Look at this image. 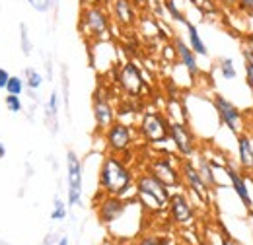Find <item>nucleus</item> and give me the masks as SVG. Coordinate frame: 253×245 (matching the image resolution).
Returning <instances> with one entry per match:
<instances>
[{
    "mask_svg": "<svg viewBox=\"0 0 253 245\" xmlns=\"http://www.w3.org/2000/svg\"><path fill=\"white\" fill-rule=\"evenodd\" d=\"M97 189L105 195H115L128 199L134 195V171L117 154H105L99 163Z\"/></svg>",
    "mask_w": 253,
    "mask_h": 245,
    "instance_id": "obj_1",
    "label": "nucleus"
},
{
    "mask_svg": "<svg viewBox=\"0 0 253 245\" xmlns=\"http://www.w3.org/2000/svg\"><path fill=\"white\" fill-rule=\"evenodd\" d=\"M111 14L105 2H88L80 4V14H78V31L80 35L94 43V41H105L109 39L111 33Z\"/></svg>",
    "mask_w": 253,
    "mask_h": 245,
    "instance_id": "obj_2",
    "label": "nucleus"
},
{
    "mask_svg": "<svg viewBox=\"0 0 253 245\" xmlns=\"http://www.w3.org/2000/svg\"><path fill=\"white\" fill-rule=\"evenodd\" d=\"M169 197H171V189L166 187L150 171L144 169L138 175H134V199L146 212L158 214L168 210Z\"/></svg>",
    "mask_w": 253,
    "mask_h": 245,
    "instance_id": "obj_3",
    "label": "nucleus"
},
{
    "mask_svg": "<svg viewBox=\"0 0 253 245\" xmlns=\"http://www.w3.org/2000/svg\"><path fill=\"white\" fill-rule=\"evenodd\" d=\"M211 103H212V109H214V113H216L222 126H226L236 136L246 130V115L234 101H230L222 93L214 92L212 97H211Z\"/></svg>",
    "mask_w": 253,
    "mask_h": 245,
    "instance_id": "obj_4",
    "label": "nucleus"
},
{
    "mask_svg": "<svg viewBox=\"0 0 253 245\" xmlns=\"http://www.w3.org/2000/svg\"><path fill=\"white\" fill-rule=\"evenodd\" d=\"M138 134L148 144H162L169 140V117L162 111H144L138 122Z\"/></svg>",
    "mask_w": 253,
    "mask_h": 245,
    "instance_id": "obj_5",
    "label": "nucleus"
},
{
    "mask_svg": "<svg viewBox=\"0 0 253 245\" xmlns=\"http://www.w3.org/2000/svg\"><path fill=\"white\" fill-rule=\"evenodd\" d=\"M99 201H95V216L99 220V224L103 226H113L115 222H119L125 212L130 208L132 201L123 199V197H115V195H105V193H97Z\"/></svg>",
    "mask_w": 253,
    "mask_h": 245,
    "instance_id": "obj_6",
    "label": "nucleus"
},
{
    "mask_svg": "<svg viewBox=\"0 0 253 245\" xmlns=\"http://www.w3.org/2000/svg\"><path fill=\"white\" fill-rule=\"evenodd\" d=\"M103 140L107 152L123 156L134 144V128L125 121H115L103 132Z\"/></svg>",
    "mask_w": 253,
    "mask_h": 245,
    "instance_id": "obj_7",
    "label": "nucleus"
},
{
    "mask_svg": "<svg viewBox=\"0 0 253 245\" xmlns=\"http://www.w3.org/2000/svg\"><path fill=\"white\" fill-rule=\"evenodd\" d=\"M179 173H181V181L185 185V189L189 191V195H193L199 203L209 204L211 189H209V185L203 181L199 169L195 167L193 158H181L179 160Z\"/></svg>",
    "mask_w": 253,
    "mask_h": 245,
    "instance_id": "obj_8",
    "label": "nucleus"
},
{
    "mask_svg": "<svg viewBox=\"0 0 253 245\" xmlns=\"http://www.w3.org/2000/svg\"><path fill=\"white\" fill-rule=\"evenodd\" d=\"M169 142L181 158H193L199 152V140L187 121H169Z\"/></svg>",
    "mask_w": 253,
    "mask_h": 245,
    "instance_id": "obj_9",
    "label": "nucleus"
},
{
    "mask_svg": "<svg viewBox=\"0 0 253 245\" xmlns=\"http://www.w3.org/2000/svg\"><path fill=\"white\" fill-rule=\"evenodd\" d=\"M222 169L230 181L232 191L236 193V197L240 199V203L246 206V210H253V197H252V185H250V175L244 173L240 169V165H234L228 158H224L222 162Z\"/></svg>",
    "mask_w": 253,
    "mask_h": 245,
    "instance_id": "obj_10",
    "label": "nucleus"
},
{
    "mask_svg": "<svg viewBox=\"0 0 253 245\" xmlns=\"http://www.w3.org/2000/svg\"><path fill=\"white\" fill-rule=\"evenodd\" d=\"M146 171H150L152 175H156L162 183L169 189H181L183 181H181V173H179V165H175L173 158L162 154V156H154L148 163H146Z\"/></svg>",
    "mask_w": 253,
    "mask_h": 245,
    "instance_id": "obj_11",
    "label": "nucleus"
},
{
    "mask_svg": "<svg viewBox=\"0 0 253 245\" xmlns=\"http://www.w3.org/2000/svg\"><path fill=\"white\" fill-rule=\"evenodd\" d=\"M82 160L74 150L66 152V185H68V206L82 204Z\"/></svg>",
    "mask_w": 253,
    "mask_h": 245,
    "instance_id": "obj_12",
    "label": "nucleus"
},
{
    "mask_svg": "<svg viewBox=\"0 0 253 245\" xmlns=\"http://www.w3.org/2000/svg\"><path fill=\"white\" fill-rule=\"evenodd\" d=\"M168 212H169L171 222L181 228H187L195 222V206L189 201V197L181 191L171 193L169 203H168Z\"/></svg>",
    "mask_w": 253,
    "mask_h": 245,
    "instance_id": "obj_13",
    "label": "nucleus"
},
{
    "mask_svg": "<svg viewBox=\"0 0 253 245\" xmlns=\"http://www.w3.org/2000/svg\"><path fill=\"white\" fill-rule=\"evenodd\" d=\"M117 82H119V86L123 88V92L128 93L130 97H138L142 90H144V86H146V82H144V76H142V70L138 68V64L132 61H126L121 68H119V72H117Z\"/></svg>",
    "mask_w": 253,
    "mask_h": 245,
    "instance_id": "obj_14",
    "label": "nucleus"
},
{
    "mask_svg": "<svg viewBox=\"0 0 253 245\" xmlns=\"http://www.w3.org/2000/svg\"><path fill=\"white\" fill-rule=\"evenodd\" d=\"M92 113H94V121L97 132H105L113 122L117 121V111L111 105L109 97L101 90H97L92 97Z\"/></svg>",
    "mask_w": 253,
    "mask_h": 245,
    "instance_id": "obj_15",
    "label": "nucleus"
},
{
    "mask_svg": "<svg viewBox=\"0 0 253 245\" xmlns=\"http://www.w3.org/2000/svg\"><path fill=\"white\" fill-rule=\"evenodd\" d=\"M107 8L111 14V20L123 30L134 28L138 18H140V12L134 8V4L130 0H109Z\"/></svg>",
    "mask_w": 253,
    "mask_h": 245,
    "instance_id": "obj_16",
    "label": "nucleus"
},
{
    "mask_svg": "<svg viewBox=\"0 0 253 245\" xmlns=\"http://www.w3.org/2000/svg\"><path fill=\"white\" fill-rule=\"evenodd\" d=\"M171 45H173V51H175V59H177V62H179V64L189 72L191 78H197V76L201 74L199 57L195 55V51L189 47V43H185V41H183V37L175 35V37H173V41H171Z\"/></svg>",
    "mask_w": 253,
    "mask_h": 245,
    "instance_id": "obj_17",
    "label": "nucleus"
},
{
    "mask_svg": "<svg viewBox=\"0 0 253 245\" xmlns=\"http://www.w3.org/2000/svg\"><path fill=\"white\" fill-rule=\"evenodd\" d=\"M236 146H238V165L244 173L253 175V140L252 136L244 130L236 136Z\"/></svg>",
    "mask_w": 253,
    "mask_h": 245,
    "instance_id": "obj_18",
    "label": "nucleus"
},
{
    "mask_svg": "<svg viewBox=\"0 0 253 245\" xmlns=\"http://www.w3.org/2000/svg\"><path fill=\"white\" fill-rule=\"evenodd\" d=\"M195 160V167L199 169V173H201V177H203V181L209 185V189L211 191H214V189H218L220 185H218V179H216V173H214V162H212V158H207L205 154H195L193 156Z\"/></svg>",
    "mask_w": 253,
    "mask_h": 245,
    "instance_id": "obj_19",
    "label": "nucleus"
},
{
    "mask_svg": "<svg viewBox=\"0 0 253 245\" xmlns=\"http://www.w3.org/2000/svg\"><path fill=\"white\" fill-rule=\"evenodd\" d=\"M185 31H187V43H189V47L195 51V55L197 57H209V47H207V43L203 41V37H201V33H199V28H197V24H193L191 20H187L185 24Z\"/></svg>",
    "mask_w": 253,
    "mask_h": 245,
    "instance_id": "obj_20",
    "label": "nucleus"
},
{
    "mask_svg": "<svg viewBox=\"0 0 253 245\" xmlns=\"http://www.w3.org/2000/svg\"><path fill=\"white\" fill-rule=\"evenodd\" d=\"M57 117H59V92L53 90L49 95V101H47V122H49V128L53 134H57V130H59Z\"/></svg>",
    "mask_w": 253,
    "mask_h": 245,
    "instance_id": "obj_21",
    "label": "nucleus"
},
{
    "mask_svg": "<svg viewBox=\"0 0 253 245\" xmlns=\"http://www.w3.org/2000/svg\"><path fill=\"white\" fill-rule=\"evenodd\" d=\"M162 6H164V12H166V16L169 18V20H173V22H177V24H185L189 18L185 16V12L177 6V2L175 0H162Z\"/></svg>",
    "mask_w": 253,
    "mask_h": 245,
    "instance_id": "obj_22",
    "label": "nucleus"
},
{
    "mask_svg": "<svg viewBox=\"0 0 253 245\" xmlns=\"http://www.w3.org/2000/svg\"><path fill=\"white\" fill-rule=\"evenodd\" d=\"M24 82H26V88L37 92L41 86H43V74L37 70V68H26L24 70Z\"/></svg>",
    "mask_w": 253,
    "mask_h": 245,
    "instance_id": "obj_23",
    "label": "nucleus"
},
{
    "mask_svg": "<svg viewBox=\"0 0 253 245\" xmlns=\"http://www.w3.org/2000/svg\"><path fill=\"white\" fill-rule=\"evenodd\" d=\"M242 59H244V70H246V82L250 90H253V47L246 45L242 49Z\"/></svg>",
    "mask_w": 253,
    "mask_h": 245,
    "instance_id": "obj_24",
    "label": "nucleus"
},
{
    "mask_svg": "<svg viewBox=\"0 0 253 245\" xmlns=\"http://www.w3.org/2000/svg\"><path fill=\"white\" fill-rule=\"evenodd\" d=\"M218 72L224 80H236L238 78V70H236V64L232 59L224 57V59H218Z\"/></svg>",
    "mask_w": 253,
    "mask_h": 245,
    "instance_id": "obj_25",
    "label": "nucleus"
},
{
    "mask_svg": "<svg viewBox=\"0 0 253 245\" xmlns=\"http://www.w3.org/2000/svg\"><path fill=\"white\" fill-rule=\"evenodd\" d=\"M20 47H22V53L26 57L32 55V49H33V43H32V37H30V28L26 22H20Z\"/></svg>",
    "mask_w": 253,
    "mask_h": 245,
    "instance_id": "obj_26",
    "label": "nucleus"
},
{
    "mask_svg": "<svg viewBox=\"0 0 253 245\" xmlns=\"http://www.w3.org/2000/svg\"><path fill=\"white\" fill-rule=\"evenodd\" d=\"M189 2L203 16H207V14H218V10H220L214 0H189Z\"/></svg>",
    "mask_w": 253,
    "mask_h": 245,
    "instance_id": "obj_27",
    "label": "nucleus"
},
{
    "mask_svg": "<svg viewBox=\"0 0 253 245\" xmlns=\"http://www.w3.org/2000/svg\"><path fill=\"white\" fill-rule=\"evenodd\" d=\"M6 93H10V95H22L24 90H26V82H24V78L22 76H10V80H8V84H6Z\"/></svg>",
    "mask_w": 253,
    "mask_h": 245,
    "instance_id": "obj_28",
    "label": "nucleus"
},
{
    "mask_svg": "<svg viewBox=\"0 0 253 245\" xmlns=\"http://www.w3.org/2000/svg\"><path fill=\"white\" fill-rule=\"evenodd\" d=\"M64 218H66V203H64L61 197H55V201H53V210H51V220L61 222Z\"/></svg>",
    "mask_w": 253,
    "mask_h": 245,
    "instance_id": "obj_29",
    "label": "nucleus"
},
{
    "mask_svg": "<svg viewBox=\"0 0 253 245\" xmlns=\"http://www.w3.org/2000/svg\"><path fill=\"white\" fill-rule=\"evenodd\" d=\"M4 103H6V109L10 111V113H20L22 109H24V103H22V97L20 95H6L4 97Z\"/></svg>",
    "mask_w": 253,
    "mask_h": 245,
    "instance_id": "obj_30",
    "label": "nucleus"
},
{
    "mask_svg": "<svg viewBox=\"0 0 253 245\" xmlns=\"http://www.w3.org/2000/svg\"><path fill=\"white\" fill-rule=\"evenodd\" d=\"M136 245H168V238L158 234H146V236H140Z\"/></svg>",
    "mask_w": 253,
    "mask_h": 245,
    "instance_id": "obj_31",
    "label": "nucleus"
},
{
    "mask_svg": "<svg viewBox=\"0 0 253 245\" xmlns=\"http://www.w3.org/2000/svg\"><path fill=\"white\" fill-rule=\"evenodd\" d=\"M30 4V8L39 12V14H47L53 10V0H26Z\"/></svg>",
    "mask_w": 253,
    "mask_h": 245,
    "instance_id": "obj_32",
    "label": "nucleus"
},
{
    "mask_svg": "<svg viewBox=\"0 0 253 245\" xmlns=\"http://www.w3.org/2000/svg\"><path fill=\"white\" fill-rule=\"evenodd\" d=\"M238 12L244 14V16L253 18V0H240V4H238Z\"/></svg>",
    "mask_w": 253,
    "mask_h": 245,
    "instance_id": "obj_33",
    "label": "nucleus"
},
{
    "mask_svg": "<svg viewBox=\"0 0 253 245\" xmlns=\"http://www.w3.org/2000/svg\"><path fill=\"white\" fill-rule=\"evenodd\" d=\"M218 4V8H224L228 12H238V4L240 0H214Z\"/></svg>",
    "mask_w": 253,
    "mask_h": 245,
    "instance_id": "obj_34",
    "label": "nucleus"
},
{
    "mask_svg": "<svg viewBox=\"0 0 253 245\" xmlns=\"http://www.w3.org/2000/svg\"><path fill=\"white\" fill-rule=\"evenodd\" d=\"M10 76H12V74H10L6 68H2V66H0V90H4V88H6V84H8Z\"/></svg>",
    "mask_w": 253,
    "mask_h": 245,
    "instance_id": "obj_35",
    "label": "nucleus"
},
{
    "mask_svg": "<svg viewBox=\"0 0 253 245\" xmlns=\"http://www.w3.org/2000/svg\"><path fill=\"white\" fill-rule=\"evenodd\" d=\"M138 12H146L150 8V0H130Z\"/></svg>",
    "mask_w": 253,
    "mask_h": 245,
    "instance_id": "obj_36",
    "label": "nucleus"
},
{
    "mask_svg": "<svg viewBox=\"0 0 253 245\" xmlns=\"http://www.w3.org/2000/svg\"><path fill=\"white\" fill-rule=\"evenodd\" d=\"M246 43H248L250 47H253V31H250V33L246 35Z\"/></svg>",
    "mask_w": 253,
    "mask_h": 245,
    "instance_id": "obj_37",
    "label": "nucleus"
},
{
    "mask_svg": "<svg viewBox=\"0 0 253 245\" xmlns=\"http://www.w3.org/2000/svg\"><path fill=\"white\" fill-rule=\"evenodd\" d=\"M4 156H6V146H4V144H2V140H0V160H2Z\"/></svg>",
    "mask_w": 253,
    "mask_h": 245,
    "instance_id": "obj_38",
    "label": "nucleus"
},
{
    "mask_svg": "<svg viewBox=\"0 0 253 245\" xmlns=\"http://www.w3.org/2000/svg\"><path fill=\"white\" fill-rule=\"evenodd\" d=\"M59 4H61V0H53V10H55V14L59 12Z\"/></svg>",
    "mask_w": 253,
    "mask_h": 245,
    "instance_id": "obj_39",
    "label": "nucleus"
},
{
    "mask_svg": "<svg viewBox=\"0 0 253 245\" xmlns=\"http://www.w3.org/2000/svg\"><path fill=\"white\" fill-rule=\"evenodd\" d=\"M57 245H68V238H61V240H59V244Z\"/></svg>",
    "mask_w": 253,
    "mask_h": 245,
    "instance_id": "obj_40",
    "label": "nucleus"
},
{
    "mask_svg": "<svg viewBox=\"0 0 253 245\" xmlns=\"http://www.w3.org/2000/svg\"><path fill=\"white\" fill-rule=\"evenodd\" d=\"M88 2H103V0H80V4H88Z\"/></svg>",
    "mask_w": 253,
    "mask_h": 245,
    "instance_id": "obj_41",
    "label": "nucleus"
},
{
    "mask_svg": "<svg viewBox=\"0 0 253 245\" xmlns=\"http://www.w3.org/2000/svg\"><path fill=\"white\" fill-rule=\"evenodd\" d=\"M236 245H244V244H240V242H236Z\"/></svg>",
    "mask_w": 253,
    "mask_h": 245,
    "instance_id": "obj_42",
    "label": "nucleus"
},
{
    "mask_svg": "<svg viewBox=\"0 0 253 245\" xmlns=\"http://www.w3.org/2000/svg\"><path fill=\"white\" fill-rule=\"evenodd\" d=\"M103 2H105V4H107V2H109V0H103Z\"/></svg>",
    "mask_w": 253,
    "mask_h": 245,
    "instance_id": "obj_43",
    "label": "nucleus"
},
{
    "mask_svg": "<svg viewBox=\"0 0 253 245\" xmlns=\"http://www.w3.org/2000/svg\"><path fill=\"white\" fill-rule=\"evenodd\" d=\"M252 99H253V90H252Z\"/></svg>",
    "mask_w": 253,
    "mask_h": 245,
    "instance_id": "obj_44",
    "label": "nucleus"
}]
</instances>
